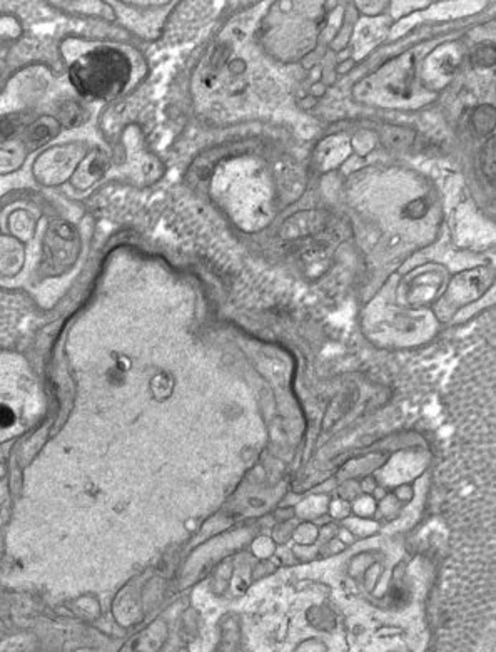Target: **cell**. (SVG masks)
Masks as SVG:
<instances>
[{
  "mask_svg": "<svg viewBox=\"0 0 496 652\" xmlns=\"http://www.w3.org/2000/svg\"><path fill=\"white\" fill-rule=\"evenodd\" d=\"M485 112H486V107L480 109V111H478L476 116H475V124H476V128L481 131V133L493 129V126H495L493 109H491V111L488 112V116H485Z\"/></svg>",
  "mask_w": 496,
  "mask_h": 652,
  "instance_id": "obj_3",
  "label": "cell"
},
{
  "mask_svg": "<svg viewBox=\"0 0 496 652\" xmlns=\"http://www.w3.org/2000/svg\"><path fill=\"white\" fill-rule=\"evenodd\" d=\"M129 62L121 52L102 49L85 54L72 66L71 79L85 96L112 97L129 79Z\"/></svg>",
  "mask_w": 496,
  "mask_h": 652,
  "instance_id": "obj_1",
  "label": "cell"
},
{
  "mask_svg": "<svg viewBox=\"0 0 496 652\" xmlns=\"http://www.w3.org/2000/svg\"><path fill=\"white\" fill-rule=\"evenodd\" d=\"M13 422H16V415H13V411L11 409H7V406H0V427L7 428V427H11V425H13Z\"/></svg>",
  "mask_w": 496,
  "mask_h": 652,
  "instance_id": "obj_4",
  "label": "cell"
},
{
  "mask_svg": "<svg viewBox=\"0 0 496 652\" xmlns=\"http://www.w3.org/2000/svg\"><path fill=\"white\" fill-rule=\"evenodd\" d=\"M2 477H4V469L0 467V478H2Z\"/></svg>",
  "mask_w": 496,
  "mask_h": 652,
  "instance_id": "obj_5",
  "label": "cell"
},
{
  "mask_svg": "<svg viewBox=\"0 0 496 652\" xmlns=\"http://www.w3.org/2000/svg\"><path fill=\"white\" fill-rule=\"evenodd\" d=\"M495 139H490L483 151V169L485 174L488 176L490 181H493L495 173Z\"/></svg>",
  "mask_w": 496,
  "mask_h": 652,
  "instance_id": "obj_2",
  "label": "cell"
}]
</instances>
